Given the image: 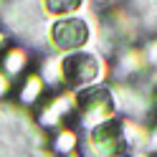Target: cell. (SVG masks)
Returning a JSON list of instances; mask_svg holds the SVG:
<instances>
[{
	"label": "cell",
	"mask_w": 157,
	"mask_h": 157,
	"mask_svg": "<svg viewBox=\"0 0 157 157\" xmlns=\"http://www.w3.org/2000/svg\"><path fill=\"white\" fill-rule=\"evenodd\" d=\"M117 112V94L106 84H94L76 91V117L84 129H94L104 122H112Z\"/></svg>",
	"instance_id": "6da1fadb"
},
{
	"label": "cell",
	"mask_w": 157,
	"mask_h": 157,
	"mask_svg": "<svg viewBox=\"0 0 157 157\" xmlns=\"http://www.w3.org/2000/svg\"><path fill=\"white\" fill-rule=\"evenodd\" d=\"M124 150H127V142H124L122 122L112 119L89 129L81 144V152H84L81 157H122Z\"/></svg>",
	"instance_id": "7a4b0ae2"
},
{
	"label": "cell",
	"mask_w": 157,
	"mask_h": 157,
	"mask_svg": "<svg viewBox=\"0 0 157 157\" xmlns=\"http://www.w3.org/2000/svg\"><path fill=\"white\" fill-rule=\"evenodd\" d=\"M99 74H101V66L94 53L76 51V53H66L61 58V81L68 86V91L74 89L81 91L86 86H94Z\"/></svg>",
	"instance_id": "3957f363"
},
{
	"label": "cell",
	"mask_w": 157,
	"mask_h": 157,
	"mask_svg": "<svg viewBox=\"0 0 157 157\" xmlns=\"http://www.w3.org/2000/svg\"><path fill=\"white\" fill-rule=\"evenodd\" d=\"M48 38L56 51L61 53H76L89 41V23L84 18H61L48 28Z\"/></svg>",
	"instance_id": "277c9868"
},
{
	"label": "cell",
	"mask_w": 157,
	"mask_h": 157,
	"mask_svg": "<svg viewBox=\"0 0 157 157\" xmlns=\"http://www.w3.org/2000/svg\"><path fill=\"white\" fill-rule=\"evenodd\" d=\"M74 109H76V94L63 91L43 104V109L38 112V122H41V127H58Z\"/></svg>",
	"instance_id": "5b68a950"
},
{
	"label": "cell",
	"mask_w": 157,
	"mask_h": 157,
	"mask_svg": "<svg viewBox=\"0 0 157 157\" xmlns=\"http://www.w3.org/2000/svg\"><path fill=\"white\" fill-rule=\"evenodd\" d=\"M147 61L142 56V48H124L114 61V76L119 81H134L137 76H142L147 71Z\"/></svg>",
	"instance_id": "8992f818"
},
{
	"label": "cell",
	"mask_w": 157,
	"mask_h": 157,
	"mask_svg": "<svg viewBox=\"0 0 157 157\" xmlns=\"http://www.w3.org/2000/svg\"><path fill=\"white\" fill-rule=\"evenodd\" d=\"M28 51L25 48H21V46H10L5 51V56H3V74L13 81V76H18V74H23L25 68H28Z\"/></svg>",
	"instance_id": "52a82bcc"
},
{
	"label": "cell",
	"mask_w": 157,
	"mask_h": 157,
	"mask_svg": "<svg viewBox=\"0 0 157 157\" xmlns=\"http://www.w3.org/2000/svg\"><path fill=\"white\" fill-rule=\"evenodd\" d=\"M43 89H46L43 78L38 76V74H28L25 81H23V86H21V91H18V99H21L23 106H31V104H36L43 96Z\"/></svg>",
	"instance_id": "ba28073f"
},
{
	"label": "cell",
	"mask_w": 157,
	"mask_h": 157,
	"mask_svg": "<svg viewBox=\"0 0 157 157\" xmlns=\"http://www.w3.org/2000/svg\"><path fill=\"white\" fill-rule=\"evenodd\" d=\"M76 144H78V134H76V129H71V127L61 129V132L56 134V140L51 142L53 152H56V155H61V157H68V155H74Z\"/></svg>",
	"instance_id": "9c48e42d"
},
{
	"label": "cell",
	"mask_w": 157,
	"mask_h": 157,
	"mask_svg": "<svg viewBox=\"0 0 157 157\" xmlns=\"http://www.w3.org/2000/svg\"><path fill=\"white\" fill-rule=\"evenodd\" d=\"M78 8H81V3H76V0H66V3L51 0V3H43V10L51 15H58V21L61 18H71V13H76Z\"/></svg>",
	"instance_id": "30bf717a"
},
{
	"label": "cell",
	"mask_w": 157,
	"mask_h": 157,
	"mask_svg": "<svg viewBox=\"0 0 157 157\" xmlns=\"http://www.w3.org/2000/svg\"><path fill=\"white\" fill-rule=\"evenodd\" d=\"M142 56H144L147 66L157 68V36L152 38V41H147V43H144V48H142Z\"/></svg>",
	"instance_id": "8fae6325"
},
{
	"label": "cell",
	"mask_w": 157,
	"mask_h": 157,
	"mask_svg": "<svg viewBox=\"0 0 157 157\" xmlns=\"http://www.w3.org/2000/svg\"><path fill=\"white\" fill-rule=\"evenodd\" d=\"M10 86H13V81H10L3 71H0V99H5V94L10 91Z\"/></svg>",
	"instance_id": "7c38bea8"
},
{
	"label": "cell",
	"mask_w": 157,
	"mask_h": 157,
	"mask_svg": "<svg viewBox=\"0 0 157 157\" xmlns=\"http://www.w3.org/2000/svg\"><path fill=\"white\" fill-rule=\"evenodd\" d=\"M147 152H157V127L150 132V140H147Z\"/></svg>",
	"instance_id": "4fadbf2b"
},
{
	"label": "cell",
	"mask_w": 157,
	"mask_h": 157,
	"mask_svg": "<svg viewBox=\"0 0 157 157\" xmlns=\"http://www.w3.org/2000/svg\"><path fill=\"white\" fill-rule=\"evenodd\" d=\"M5 43H8V38H5V33L0 31V48H5Z\"/></svg>",
	"instance_id": "5bb4252c"
},
{
	"label": "cell",
	"mask_w": 157,
	"mask_h": 157,
	"mask_svg": "<svg viewBox=\"0 0 157 157\" xmlns=\"http://www.w3.org/2000/svg\"><path fill=\"white\" fill-rule=\"evenodd\" d=\"M68 157H81V155H68Z\"/></svg>",
	"instance_id": "9a60e30c"
}]
</instances>
